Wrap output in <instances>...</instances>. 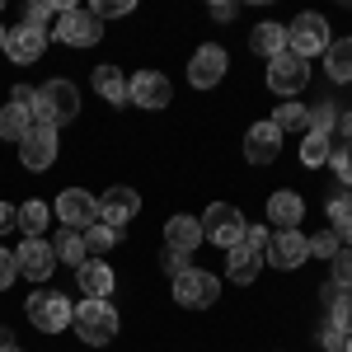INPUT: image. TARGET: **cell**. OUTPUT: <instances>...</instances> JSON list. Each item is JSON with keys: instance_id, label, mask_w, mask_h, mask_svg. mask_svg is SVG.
<instances>
[{"instance_id": "obj_1", "label": "cell", "mask_w": 352, "mask_h": 352, "mask_svg": "<svg viewBox=\"0 0 352 352\" xmlns=\"http://www.w3.org/2000/svg\"><path fill=\"white\" fill-rule=\"evenodd\" d=\"M28 118L38 122V127H66V122H76L80 118V89L71 80H47L43 89H33V99H28Z\"/></svg>"}, {"instance_id": "obj_2", "label": "cell", "mask_w": 352, "mask_h": 352, "mask_svg": "<svg viewBox=\"0 0 352 352\" xmlns=\"http://www.w3.org/2000/svg\"><path fill=\"white\" fill-rule=\"evenodd\" d=\"M71 320H76V333H80L89 348L113 343V338H118V324H122V320H118V310H113L109 300H89V296L76 305V315H71Z\"/></svg>"}, {"instance_id": "obj_3", "label": "cell", "mask_w": 352, "mask_h": 352, "mask_svg": "<svg viewBox=\"0 0 352 352\" xmlns=\"http://www.w3.org/2000/svg\"><path fill=\"white\" fill-rule=\"evenodd\" d=\"M197 221H202V240L226 249V254L244 240V226H249V221L240 217V207H230V202H212Z\"/></svg>"}, {"instance_id": "obj_4", "label": "cell", "mask_w": 352, "mask_h": 352, "mask_svg": "<svg viewBox=\"0 0 352 352\" xmlns=\"http://www.w3.org/2000/svg\"><path fill=\"white\" fill-rule=\"evenodd\" d=\"M24 315H28V324L43 329V333H61V329L71 324V315H76V310H71V296L47 292V287H43V292L33 287V296L24 300Z\"/></svg>"}, {"instance_id": "obj_5", "label": "cell", "mask_w": 352, "mask_h": 352, "mask_svg": "<svg viewBox=\"0 0 352 352\" xmlns=\"http://www.w3.org/2000/svg\"><path fill=\"white\" fill-rule=\"evenodd\" d=\"M329 47V24L324 14H296L292 24H287V52L300 56V61H310V56H320Z\"/></svg>"}, {"instance_id": "obj_6", "label": "cell", "mask_w": 352, "mask_h": 352, "mask_svg": "<svg viewBox=\"0 0 352 352\" xmlns=\"http://www.w3.org/2000/svg\"><path fill=\"white\" fill-rule=\"evenodd\" d=\"M217 296H221V277H212V272L188 268L184 277H174V300L184 310H207Z\"/></svg>"}, {"instance_id": "obj_7", "label": "cell", "mask_w": 352, "mask_h": 352, "mask_svg": "<svg viewBox=\"0 0 352 352\" xmlns=\"http://www.w3.org/2000/svg\"><path fill=\"white\" fill-rule=\"evenodd\" d=\"M127 99H132L136 109H146V113L169 109L174 85H169V76H160V71H136L132 80H127Z\"/></svg>"}, {"instance_id": "obj_8", "label": "cell", "mask_w": 352, "mask_h": 352, "mask_svg": "<svg viewBox=\"0 0 352 352\" xmlns=\"http://www.w3.org/2000/svg\"><path fill=\"white\" fill-rule=\"evenodd\" d=\"M56 217L66 230H89V226H99V197H89L85 188H66L56 197Z\"/></svg>"}, {"instance_id": "obj_9", "label": "cell", "mask_w": 352, "mask_h": 352, "mask_svg": "<svg viewBox=\"0 0 352 352\" xmlns=\"http://www.w3.org/2000/svg\"><path fill=\"white\" fill-rule=\"evenodd\" d=\"M305 80H310V61H300V56H292V52H282V56L268 61V89L272 94L292 99V94L305 89Z\"/></svg>"}, {"instance_id": "obj_10", "label": "cell", "mask_w": 352, "mask_h": 352, "mask_svg": "<svg viewBox=\"0 0 352 352\" xmlns=\"http://www.w3.org/2000/svg\"><path fill=\"white\" fill-rule=\"evenodd\" d=\"M14 263H19V277H28L33 287H38V282H47V277L56 272L52 240H24L19 249H14Z\"/></svg>"}, {"instance_id": "obj_11", "label": "cell", "mask_w": 352, "mask_h": 352, "mask_svg": "<svg viewBox=\"0 0 352 352\" xmlns=\"http://www.w3.org/2000/svg\"><path fill=\"white\" fill-rule=\"evenodd\" d=\"M226 71H230V56H226V47H217V43H202V47L192 52V61H188V80L197 85V89L221 85Z\"/></svg>"}, {"instance_id": "obj_12", "label": "cell", "mask_w": 352, "mask_h": 352, "mask_svg": "<svg viewBox=\"0 0 352 352\" xmlns=\"http://www.w3.org/2000/svg\"><path fill=\"white\" fill-rule=\"evenodd\" d=\"M305 258H310V240H305L300 230H277L268 240V263L272 268L292 272V268H300Z\"/></svg>"}, {"instance_id": "obj_13", "label": "cell", "mask_w": 352, "mask_h": 352, "mask_svg": "<svg viewBox=\"0 0 352 352\" xmlns=\"http://www.w3.org/2000/svg\"><path fill=\"white\" fill-rule=\"evenodd\" d=\"M56 38L66 47H94L99 43V19L89 10H66V14H56Z\"/></svg>"}, {"instance_id": "obj_14", "label": "cell", "mask_w": 352, "mask_h": 352, "mask_svg": "<svg viewBox=\"0 0 352 352\" xmlns=\"http://www.w3.org/2000/svg\"><path fill=\"white\" fill-rule=\"evenodd\" d=\"M52 160H56V132L33 122L24 132V141H19V164H24V169H47Z\"/></svg>"}, {"instance_id": "obj_15", "label": "cell", "mask_w": 352, "mask_h": 352, "mask_svg": "<svg viewBox=\"0 0 352 352\" xmlns=\"http://www.w3.org/2000/svg\"><path fill=\"white\" fill-rule=\"evenodd\" d=\"M43 52H47V28L19 24V28H10V33H5V56H10V61L28 66V61H38Z\"/></svg>"}, {"instance_id": "obj_16", "label": "cell", "mask_w": 352, "mask_h": 352, "mask_svg": "<svg viewBox=\"0 0 352 352\" xmlns=\"http://www.w3.org/2000/svg\"><path fill=\"white\" fill-rule=\"evenodd\" d=\"M277 151H282V132H277L272 122H254V127L244 132V160L249 164H272Z\"/></svg>"}, {"instance_id": "obj_17", "label": "cell", "mask_w": 352, "mask_h": 352, "mask_svg": "<svg viewBox=\"0 0 352 352\" xmlns=\"http://www.w3.org/2000/svg\"><path fill=\"white\" fill-rule=\"evenodd\" d=\"M136 212H141V197H136L132 188H122V184L99 197V221H104V226H127Z\"/></svg>"}, {"instance_id": "obj_18", "label": "cell", "mask_w": 352, "mask_h": 352, "mask_svg": "<svg viewBox=\"0 0 352 352\" xmlns=\"http://www.w3.org/2000/svg\"><path fill=\"white\" fill-rule=\"evenodd\" d=\"M268 221L277 226V230H300V221H305L300 192H272L268 197Z\"/></svg>"}, {"instance_id": "obj_19", "label": "cell", "mask_w": 352, "mask_h": 352, "mask_svg": "<svg viewBox=\"0 0 352 352\" xmlns=\"http://www.w3.org/2000/svg\"><path fill=\"white\" fill-rule=\"evenodd\" d=\"M197 244H202V221L197 217H169V226H164V249L192 254Z\"/></svg>"}, {"instance_id": "obj_20", "label": "cell", "mask_w": 352, "mask_h": 352, "mask_svg": "<svg viewBox=\"0 0 352 352\" xmlns=\"http://www.w3.org/2000/svg\"><path fill=\"white\" fill-rule=\"evenodd\" d=\"M76 277H80V292H85L89 300H109V296H113V268H109V263L85 258L80 268H76Z\"/></svg>"}, {"instance_id": "obj_21", "label": "cell", "mask_w": 352, "mask_h": 352, "mask_svg": "<svg viewBox=\"0 0 352 352\" xmlns=\"http://www.w3.org/2000/svg\"><path fill=\"white\" fill-rule=\"evenodd\" d=\"M258 272H263V258H258V254H249L244 244H235V249H230V263H226V277H230L235 287H254V282H258Z\"/></svg>"}, {"instance_id": "obj_22", "label": "cell", "mask_w": 352, "mask_h": 352, "mask_svg": "<svg viewBox=\"0 0 352 352\" xmlns=\"http://www.w3.org/2000/svg\"><path fill=\"white\" fill-rule=\"evenodd\" d=\"M249 47H254V56H282L287 52V24H258L254 33H249Z\"/></svg>"}, {"instance_id": "obj_23", "label": "cell", "mask_w": 352, "mask_h": 352, "mask_svg": "<svg viewBox=\"0 0 352 352\" xmlns=\"http://www.w3.org/2000/svg\"><path fill=\"white\" fill-rule=\"evenodd\" d=\"M324 66L338 85H352V38H329L324 47Z\"/></svg>"}, {"instance_id": "obj_24", "label": "cell", "mask_w": 352, "mask_h": 352, "mask_svg": "<svg viewBox=\"0 0 352 352\" xmlns=\"http://www.w3.org/2000/svg\"><path fill=\"white\" fill-rule=\"evenodd\" d=\"M94 89H99V99H109L113 109L127 104V76L118 66H94Z\"/></svg>"}, {"instance_id": "obj_25", "label": "cell", "mask_w": 352, "mask_h": 352, "mask_svg": "<svg viewBox=\"0 0 352 352\" xmlns=\"http://www.w3.org/2000/svg\"><path fill=\"white\" fill-rule=\"evenodd\" d=\"M52 249H56V263H71V268H80L85 258H89V249H85V235L80 230H56V240H52Z\"/></svg>"}, {"instance_id": "obj_26", "label": "cell", "mask_w": 352, "mask_h": 352, "mask_svg": "<svg viewBox=\"0 0 352 352\" xmlns=\"http://www.w3.org/2000/svg\"><path fill=\"white\" fill-rule=\"evenodd\" d=\"M28 127H33V118H28V109L10 99V104L0 109V141H24V132H28Z\"/></svg>"}, {"instance_id": "obj_27", "label": "cell", "mask_w": 352, "mask_h": 352, "mask_svg": "<svg viewBox=\"0 0 352 352\" xmlns=\"http://www.w3.org/2000/svg\"><path fill=\"white\" fill-rule=\"evenodd\" d=\"M333 160V141H329L324 132H305V141H300V164H310V169H320V164Z\"/></svg>"}, {"instance_id": "obj_28", "label": "cell", "mask_w": 352, "mask_h": 352, "mask_svg": "<svg viewBox=\"0 0 352 352\" xmlns=\"http://www.w3.org/2000/svg\"><path fill=\"white\" fill-rule=\"evenodd\" d=\"M324 300H329V324H338L343 333H352V296H343V287H324Z\"/></svg>"}, {"instance_id": "obj_29", "label": "cell", "mask_w": 352, "mask_h": 352, "mask_svg": "<svg viewBox=\"0 0 352 352\" xmlns=\"http://www.w3.org/2000/svg\"><path fill=\"white\" fill-rule=\"evenodd\" d=\"M268 122L277 127V132H310V109H300V104H292V99H287V104L272 113Z\"/></svg>"}, {"instance_id": "obj_30", "label": "cell", "mask_w": 352, "mask_h": 352, "mask_svg": "<svg viewBox=\"0 0 352 352\" xmlns=\"http://www.w3.org/2000/svg\"><path fill=\"white\" fill-rule=\"evenodd\" d=\"M47 217H52V207H47V202H24V207H19V230H24L28 240H43Z\"/></svg>"}, {"instance_id": "obj_31", "label": "cell", "mask_w": 352, "mask_h": 352, "mask_svg": "<svg viewBox=\"0 0 352 352\" xmlns=\"http://www.w3.org/2000/svg\"><path fill=\"white\" fill-rule=\"evenodd\" d=\"M122 235H127L122 226H104V221H99V226H89V230H85V249H89V254H109Z\"/></svg>"}, {"instance_id": "obj_32", "label": "cell", "mask_w": 352, "mask_h": 352, "mask_svg": "<svg viewBox=\"0 0 352 352\" xmlns=\"http://www.w3.org/2000/svg\"><path fill=\"white\" fill-rule=\"evenodd\" d=\"M47 19H56V5H52V0H33V5L24 10V24L28 28H47Z\"/></svg>"}, {"instance_id": "obj_33", "label": "cell", "mask_w": 352, "mask_h": 352, "mask_svg": "<svg viewBox=\"0 0 352 352\" xmlns=\"http://www.w3.org/2000/svg\"><path fill=\"white\" fill-rule=\"evenodd\" d=\"M338 127V109L333 104H320V109H310V132H333Z\"/></svg>"}, {"instance_id": "obj_34", "label": "cell", "mask_w": 352, "mask_h": 352, "mask_svg": "<svg viewBox=\"0 0 352 352\" xmlns=\"http://www.w3.org/2000/svg\"><path fill=\"white\" fill-rule=\"evenodd\" d=\"M268 240H272V235H268V230H263V226H244V249H249V254H258V258H268Z\"/></svg>"}, {"instance_id": "obj_35", "label": "cell", "mask_w": 352, "mask_h": 352, "mask_svg": "<svg viewBox=\"0 0 352 352\" xmlns=\"http://www.w3.org/2000/svg\"><path fill=\"white\" fill-rule=\"evenodd\" d=\"M89 14H94L99 24H104V19H122V14H132V0H99Z\"/></svg>"}, {"instance_id": "obj_36", "label": "cell", "mask_w": 352, "mask_h": 352, "mask_svg": "<svg viewBox=\"0 0 352 352\" xmlns=\"http://www.w3.org/2000/svg\"><path fill=\"white\" fill-rule=\"evenodd\" d=\"M329 263H333V287H352V249H338Z\"/></svg>"}, {"instance_id": "obj_37", "label": "cell", "mask_w": 352, "mask_h": 352, "mask_svg": "<svg viewBox=\"0 0 352 352\" xmlns=\"http://www.w3.org/2000/svg\"><path fill=\"white\" fill-rule=\"evenodd\" d=\"M338 249H343V244H338V235H333V230H320V235L310 240V254H315V258H333Z\"/></svg>"}, {"instance_id": "obj_38", "label": "cell", "mask_w": 352, "mask_h": 352, "mask_svg": "<svg viewBox=\"0 0 352 352\" xmlns=\"http://www.w3.org/2000/svg\"><path fill=\"white\" fill-rule=\"evenodd\" d=\"M348 338H352V333H343L338 324H329L324 333H320V348H324V352H343V348H348Z\"/></svg>"}, {"instance_id": "obj_39", "label": "cell", "mask_w": 352, "mask_h": 352, "mask_svg": "<svg viewBox=\"0 0 352 352\" xmlns=\"http://www.w3.org/2000/svg\"><path fill=\"white\" fill-rule=\"evenodd\" d=\"M324 212H329V221H343V217H352V192H333Z\"/></svg>"}, {"instance_id": "obj_40", "label": "cell", "mask_w": 352, "mask_h": 352, "mask_svg": "<svg viewBox=\"0 0 352 352\" xmlns=\"http://www.w3.org/2000/svg\"><path fill=\"white\" fill-rule=\"evenodd\" d=\"M19 277V263H14V249H0V292Z\"/></svg>"}, {"instance_id": "obj_41", "label": "cell", "mask_w": 352, "mask_h": 352, "mask_svg": "<svg viewBox=\"0 0 352 352\" xmlns=\"http://www.w3.org/2000/svg\"><path fill=\"white\" fill-rule=\"evenodd\" d=\"M333 174H338V179H343V184H352V146H343V151H333Z\"/></svg>"}, {"instance_id": "obj_42", "label": "cell", "mask_w": 352, "mask_h": 352, "mask_svg": "<svg viewBox=\"0 0 352 352\" xmlns=\"http://www.w3.org/2000/svg\"><path fill=\"white\" fill-rule=\"evenodd\" d=\"M164 272H169V277H184V272H188V254H174V249H164Z\"/></svg>"}, {"instance_id": "obj_43", "label": "cell", "mask_w": 352, "mask_h": 352, "mask_svg": "<svg viewBox=\"0 0 352 352\" xmlns=\"http://www.w3.org/2000/svg\"><path fill=\"white\" fill-rule=\"evenodd\" d=\"M235 14H240V5H235V0H217V5H212V19H217V24H230Z\"/></svg>"}, {"instance_id": "obj_44", "label": "cell", "mask_w": 352, "mask_h": 352, "mask_svg": "<svg viewBox=\"0 0 352 352\" xmlns=\"http://www.w3.org/2000/svg\"><path fill=\"white\" fill-rule=\"evenodd\" d=\"M5 230H19V207H10V202H0V235Z\"/></svg>"}, {"instance_id": "obj_45", "label": "cell", "mask_w": 352, "mask_h": 352, "mask_svg": "<svg viewBox=\"0 0 352 352\" xmlns=\"http://www.w3.org/2000/svg\"><path fill=\"white\" fill-rule=\"evenodd\" d=\"M329 230H333V235H338V244H343V249H352V217L333 221V226H329Z\"/></svg>"}, {"instance_id": "obj_46", "label": "cell", "mask_w": 352, "mask_h": 352, "mask_svg": "<svg viewBox=\"0 0 352 352\" xmlns=\"http://www.w3.org/2000/svg\"><path fill=\"white\" fill-rule=\"evenodd\" d=\"M338 132L348 136V146H352V109H348V113H338Z\"/></svg>"}, {"instance_id": "obj_47", "label": "cell", "mask_w": 352, "mask_h": 352, "mask_svg": "<svg viewBox=\"0 0 352 352\" xmlns=\"http://www.w3.org/2000/svg\"><path fill=\"white\" fill-rule=\"evenodd\" d=\"M0 352H24V348L19 343H0Z\"/></svg>"}, {"instance_id": "obj_48", "label": "cell", "mask_w": 352, "mask_h": 352, "mask_svg": "<svg viewBox=\"0 0 352 352\" xmlns=\"http://www.w3.org/2000/svg\"><path fill=\"white\" fill-rule=\"evenodd\" d=\"M5 33H10V28H0V47H5Z\"/></svg>"}, {"instance_id": "obj_49", "label": "cell", "mask_w": 352, "mask_h": 352, "mask_svg": "<svg viewBox=\"0 0 352 352\" xmlns=\"http://www.w3.org/2000/svg\"><path fill=\"white\" fill-rule=\"evenodd\" d=\"M0 343H10V333H5V329H0Z\"/></svg>"}, {"instance_id": "obj_50", "label": "cell", "mask_w": 352, "mask_h": 352, "mask_svg": "<svg viewBox=\"0 0 352 352\" xmlns=\"http://www.w3.org/2000/svg\"><path fill=\"white\" fill-rule=\"evenodd\" d=\"M343 352H352V338H348V348H343Z\"/></svg>"}]
</instances>
